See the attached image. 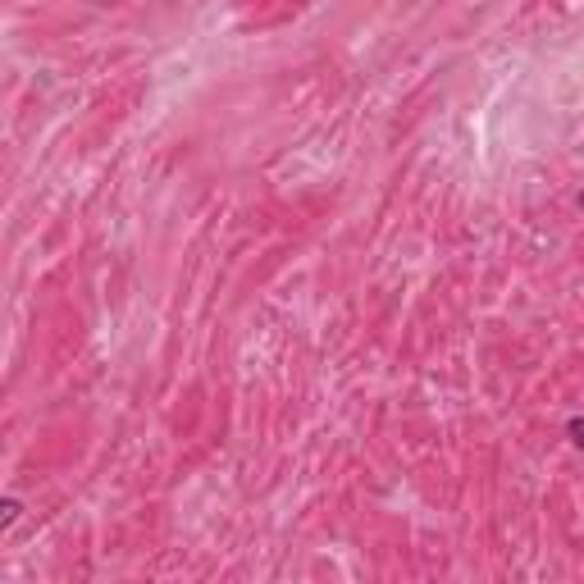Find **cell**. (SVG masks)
Returning a JSON list of instances; mask_svg holds the SVG:
<instances>
[{"instance_id":"7a4b0ae2","label":"cell","mask_w":584,"mask_h":584,"mask_svg":"<svg viewBox=\"0 0 584 584\" xmlns=\"http://www.w3.org/2000/svg\"><path fill=\"white\" fill-rule=\"evenodd\" d=\"M566 438H571L575 448L584 452V416H575V420H566Z\"/></svg>"},{"instance_id":"6da1fadb","label":"cell","mask_w":584,"mask_h":584,"mask_svg":"<svg viewBox=\"0 0 584 584\" xmlns=\"http://www.w3.org/2000/svg\"><path fill=\"white\" fill-rule=\"evenodd\" d=\"M0 511H5V516H0V530H10V525L23 516V502L19 498H5V502H0Z\"/></svg>"}]
</instances>
